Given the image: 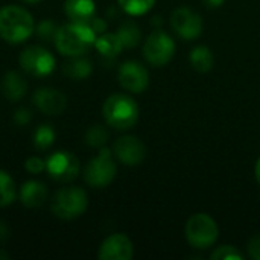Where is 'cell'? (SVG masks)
Wrapping results in <instances>:
<instances>
[{
  "label": "cell",
  "instance_id": "cell-9",
  "mask_svg": "<svg viewBox=\"0 0 260 260\" xmlns=\"http://www.w3.org/2000/svg\"><path fill=\"white\" fill-rule=\"evenodd\" d=\"M46 171L52 180L69 183L78 177L81 166L79 160L73 154L67 151H58L50 154L49 158L46 160Z\"/></svg>",
  "mask_w": 260,
  "mask_h": 260
},
{
  "label": "cell",
  "instance_id": "cell-21",
  "mask_svg": "<svg viewBox=\"0 0 260 260\" xmlns=\"http://www.w3.org/2000/svg\"><path fill=\"white\" fill-rule=\"evenodd\" d=\"M17 190L14 180L5 171H0V207H6L15 201Z\"/></svg>",
  "mask_w": 260,
  "mask_h": 260
},
{
  "label": "cell",
  "instance_id": "cell-1",
  "mask_svg": "<svg viewBox=\"0 0 260 260\" xmlns=\"http://www.w3.org/2000/svg\"><path fill=\"white\" fill-rule=\"evenodd\" d=\"M98 34L88 23H67L58 27L55 35V47L64 56H81L94 46Z\"/></svg>",
  "mask_w": 260,
  "mask_h": 260
},
{
  "label": "cell",
  "instance_id": "cell-27",
  "mask_svg": "<svg viewBox=\"0 0 260 260\" xmlns=\"http://www.w3.org/2000/svg\"><path fill=\"white\" fill-rule=\"evenodd\" d=\"M56 30H58V27L50 20H44L35 27V32L41 40H55Z\"/></svg>",
  "mask_w": 260,
  "mask_h": 260
},
{
  "label": "cell",
  "instance_id": "cell-30",
  "mask_svg": "<svg viewBox=\"0 0 260 260\" xmlns=\"http://www.w3.org/2000/svg\"><path fill=\"white\" fill-rule=\"evenodd\" d=\"M248 254L253 259L260 260V235H256L248 242Z\"/></svg>",
  "mask_w": 260,
  "mask_h": 260
},
{
  "label": "cell",
  "instance_id": "cell-11",
  "mask_svg": "<svg viewBox=\"0 0 260 260\" xmlns=\"http://www.w3.org/2000/svg\"><path fill=\"white\" fill-rule=\"evenodd\" d=\"M113 155L126 166H137L146 157V146L134 136H123L114 142Z\"/></svg>",
  "mask_w": 260,
  "mask_h": 260
},
{
  "label": "cell",
  "instance_id": "cell-18",
  "mask_svg": "<svg viewBox=\"0 0 260 260\" xmlns=\"http://www.w3.org/2000/svg\"><path fill=\"white\" fill-rule=\"evenodd\" d=\"M91 62L84 58L82 55L81 56H72L70 61H67L64 66H62V72L67 78L73 79V81H82V79H87L90 75H91Z\"/></svg>",
  "mask_w": 260,
  "mask_h": 260
},
{
  "label": "cell",
  "instance_id": "cell-28",
  "mask_svg": "<svg viewBox=\"0 0 260 260\" xmlns=\"http://www.w3.org/2000/svg\"><path fill=\"white\" fill-rule=\"evenodd\" d=\"M24 168L30 174H40L46 169V161L40 157H29L24 163Z\"/></svg>",
  "mask_w": 260,
  "mask_h": 260
},
{
  "label": "cell",
  "instance_id": "cell-10",
  "mask_svg": "<svg viewBox=\"0 0 260 260\" xmlns=\"http://www.w3.org/2000/svg\"><path fill=\"white\" fill-rule=\"evenodd\" d=\"M171 26L183 40H195L203 32V18L190 8H177L171 14Z\"/></svg>",
  "mask_w": 260,
  "mask_h": 260
},
{
  "label": "cell",
  "instance_id": "cell-13",
  "mask_svg": "<svg viewBox=\"0 0 260 260\" xmlns=\"http://www.w3.org/2000/svg\"><path fill=\"white\" fill-rule=\"evenodd\" d=\"M134 254L133 242L126 235L116 233L108 236L98 253V257L101 260H129Z\"/></svg>",
  "mask_w": 260,
  "mask_h": 260
},
{
  "label": "cell",
  "instance_id": "cell-14",
  "mask_svg": "<svg viewBox=\"0 0 260 260\" xmlns=\"http://www.w3.org/2000/svg\"><path fill=\"white\" fill-rule=\"evenodd\" d=\"M34 104L41 113L47 116H58L64 113L67 107V99L62 91L43 87L34 93Z\"/></svg>",
  "mask_w": 260,
  "mask_h": 260
},
{
  "label": "cell",
  "instance_id": "cell-2",
  "mask_svg": "<svg viewBox=\"0 0 260 260\" xmlns=\"http://www.w3.org/2000/svg\"><path fill=\"white\" fill-rule=\"evenodd\" d=\"M35 32L32 15L20 6L0 8V38L9 44H20Z\"/></svg>",
  "mask_w": 260,
  "mask_h": 260
},
{
  "label": "cell",
  "instance_id": "cell-15",
  "mask_svg": "<svg viewBox=\"0 0 260 260\" xmlns=\"http://www.w3.org/2000/svg\"><path fill=\"white\" fill-rule=\"evenodd\" d=\"M64 12L73 23H90L96 15L94 0H66Z\"/></svg>",
  "mask_w": 260,
  "mask_h": 260
},
{
  "label": "cell",
  "instance_id": "cell-32",
  "mask_svg": "<svg viewBox=\"0 0 260 260\" xmlns=\"http://www.w3.org/2000/svg\"><path fill=\"white\" fill-rule=\"evenodd\" d=\"M8 236H9V229L6 227V224H5V222H2V221H0V241L8 239Z\"/></svg>",
  "mask_w": 260,
  "mask_h": 260
},
{
  "label": "cell",
  "instance_id": "cell-5",
  "mask_svg": "<svg viewBox=\"0 0 260 260\" xmlns=\"http://www.w3.org/2000/svg\"><path fill=\"white\" fill-rule=\"evenodd\" d=\"M184 233H186L187 242L193 248L206 250V248H210L216 242L219 230L212 216L206 213H197L189 218Z\"/></svg>",
  "mask_w": 260,
  "mask_h": 260
},
{
  "label": "cell",
  "instance_id": "cell-26",
  "mask_svg": "<svg viewBox=\"0 0 260 260\" xmlns=\"http://www.w3.org/2000/svg\"><path fill=\"white\" fill-rule=\"evenodd\" d=\"M210 257L213 260H242L244 254L239 253V250L232 245H222V247L216 248Z\"/></svg>",
  "mask_w": 260,
  "mask_h": 260
},
{
  "label": "cell",
  "instance_id": "cell-36",
  "mask_svg": "<svg viewBox=\"0 0 260 260\" xmlns=\"http://www.w3.org/2000/svg\"><path fill=\"white\" fill-rule=\"evenodd\" d=\"M24 3H29V5H34V3H38V2H41V0H23Z\"/></svg>",
  "mask_w": 260,
  "mask_h": 260
},
{
  "label": "cell",
  "instance_id": "cell-8",
  "mask_svg": "<svg viewBox=\"0 0 260 260\" xmlns=\"http://www.w3.org/2000/svg\"><path fill=\"white\" fill-rule=\"evenodd\" d=\"M174 53H175V43L172 37L163 30L152 32L143 44L145 59L155 67L166 66L172 59Z\"/></svg>",
  "mask_w": 260,
  "mask_h": 260
},
{
  "label": "cell",
  "instance_id": "cell-12",
  "mask_svg": "<svg viewBox=\"0 0 260 260\" xmlns=\"http://www.w3.org/2000/svg\"><path fill=\"white\" fill-rule=\"evenodd\" d=\"M119 84L131 91V93H142L148 88L149 75L148 70L137 61H126L119 69Z\"/></svg>",
  "mask_w": 260,
  "mask_h": 260
},
{
  "label": "cell",
  "instance_id": "cell-16",
  "mask_svg": "<svg viewBox=\"0 0 260 260\" xmlns=\"http://www.w3.org/2000/svg\"><path fill=\"white\" fill-rule=\"evenodd\" d=\"M18 198L21 204L27 209H35L40 207L46 203L47 200V187L35 180L26 181L18 192Z\"/></svg>",
  "mask_w": 260,
  "mask_h": 260
},
{
  "label": "cell",
  "instance_id": "cell-34",
  "mask_svg": "<svg viewBox=\"0 0 260 260\" xmlns=\"http://www.w3.org/2000/svg\"><path fill=\"white\" fill-rule=\"evenodd\" d=\"M254 174H256V180H257V183H259V186H260V157H259V160H257V163H256Z\"/></svg>",
  "mask_w": 260,
  "mask_h": 260
},
{
  "label": "cell",
  "instance_id": "cell-35",
  "mask_svg": "<svg viewBox=\"0 0 260 260\" xmlns=\"http://www.w3.org/2000/svg\"><path fill=\"white\" fill-rule=\"evenodd\" d=\"M6 259H9V256H8L5 251H2V250H0V260H6Z\"/></svg>",
  "mask_w": 260,
  "mask_h": 260
},
{
  "label": "cell",
  "instance_id": "cell-19",
  "mask_svg": "<svg viewBox=\"0 0 260 260\" xmlns=\"http://www.w3.org/2000/svg\"><path fill=\"white\" fill-rule=\"evenodd\" d=\"M94 47L102 56L114 58L122 52L123 44L116 32V34H102L101 37H98L94 41Z\"/></svg>",
  "mask_w": 260,
  "mask_h": 260
},
{
  "label": "cell",
  "instance_id": "cell-20",
  "mask_svg": "<svg viewBox=\"0 0 260 260\" xmlns=\"http://www.w3.org/2000/svg\"><path fill=\"white\" fill-rule=\"evenodd\" d=\"M189 61H190V66L193 67V70H197L200 73H207L212 70L215 59H213V53L209 47L198 46L190 52Z\"/></svg>",
  "mask_w": 260,
  "mask_h": 260
},
{
  "label": "cell",
  "instance_id": "cell-7",
  "mask_svg": "<svg viewBox=\"0 0 260 260\" xmlns=\"http://www.w3.org/2000/svg\"><path fill=\"white\" fill-rule=\"evenodd\" d=\"M21 69L35 78H44L50 75L55 69V56L41 46H29L26 47L18 58Z\"/></svg>",
  "mask_w": 260,
  "mask_h": 260
},
{
  "label": "cell",
  "instance_id": "cell-29",
  "mask_svg": "<svg viewBox=\"0 0 260 260\" xmlns=\"http://www.w3.org/2000/svg\"><path fill=\"white\" fill-rule=\"evenodd\" d=\"M32 119V113L27 110V108H18L15 113H14V122L20 126H24L30 122Z\"/></svg>",
  "mask_w": 260,
  "mask_h": 260
},
{
  "label": "cell",
  "instance_id": "cell-24",
  "mask_svg": "<svg viewBox=\"0 0 260 260\" xmlns=\"http://www.w3.org/2000/svg\"><path fill=\"white\" fill-rule=\"evenodd\" d=\"M117 3L126 14L142 15L154 6L155 0H117Z\"/></svg>",
  "mask_w": 260,
  "mask_h": 260
},
{
  "label": "cell",
  "instance_id": "cell-3",
  "mask_svg": "<svg viewBox=\"0 0 260 260\" xmlns=\"http://www.w3.org/2000/svg\"><path fill=\"white\" fill-rule=\"evenodd\" d=\"M105 122L116 129H129L139 120V107L126 94H111L102 108Z\"/></svg>",
  "mask_w": 260,
  "mask_h": 260
},
{
  "label": "cell",
  "instance_id": "cell-31",
  "mask_svg": "<svg viewBox=\"0 0 260 260\" xmlns=\"http://www.w3.org/2000/svg\"><path fill=\"white\" fill-rule=\"evenodd\" d=\"M88 24L93 27V30H94L96 34H104L105 29H107V23H105L104 20H101V18H96V17H94Z\"/></svg>",
  "mask_w": 260,
  "mask_h": 260
},
{
  "label": "cell",
  "instance_id": "cell-23",
  "mask_svg": "<svg viewBox=\"0 0 260 260\" xmlns=\"http://www.w3.org/2000/svg\"><path fill=\"white\" fill-rule=\"evenodd\" d=\"M117 35H119L123 47H134V46H137V43L140 40V30H139L137 24L133 21H125L119 27Z\"/></svg>",
  "mask_w": 260,
  "mask_h": 260
},
{
  "label": "cell",
  "instance_id": "cell-33",
  "mask_svg": "<svg viewBox=\"0 0 260 260\" xmlns=\"http://www.w3.org/2000/svg\"><path fill=\"white\" fill-rule=\"evenodd\" d=\"M225 0H203V3L207 6V8H219Z\"/></svg>",
  "mask_w": 260,
  "mask_h": 260
},
{
  "label": "cell",
  "instance_id": "cell-17",
  "mask_svg": "<svg viewBox=\"0 0 260 260\" xmlns=\"http://www.w3.org/2000/svg\"><path fill=\"white\" fill-rule=\"evenodd\" d=\"M2 93L6 99L9 101H20L27 90V82L24 81V78L14 70H9L3 75L2 78V84H0Z\"/></svg>",
  "mask_w": 260,
  "mask_h": 260
},
{
  "label": "cell",
  "instance_id": "cell-25",
  "mask_svg": "<svg viewBox=\"0 0 260 260\" xmlns=\"http://www.w3.org/2000/svg\"><path fill=\"white\" fill-rule=\"evenodd\" d=\"M108 140V131L102 125H93L85 133V142L91 148H102Z\"/></svg>",
  "mask_w": 260,
  "mask_h": 260
},
{
  "label": "cell",
  "instance_id": "cell-4",
  "mask_svg": "<svg viewBox=\"0 0 260 260\" xmlns=\"http://www.w3.org/2000/svg\"><path fill=\"white\" fill-rule=\"evenodd\" d=\"M88 207V197L81 187H66L55 193L50 210L59 219H75L85 213Z\"/></svg>",
  "mask_w": 260,
  "mask_h": 260
},
{
  "label": "cell",
  "instance_id": "cell-6",
  "mask_svg": "<svg viewBox=\"0 0 260 260\" xmlns=\"http://www.w3.org/2000/svg\"><path fill=\"white\" fill-rule=\"evenodd\" d=\"M117 168L113 158V151L102 148L99 154L87 163L84 169V180L90 187L102 189L114 180Z\"/></svg>",
  "mask_w": 260,
  "mask_h": 260
},
{
  "label": "cell",
  "instance_id": "cell-22",
  "mask_svg": "<svg viewBox=\"0 0 260 260\" xmlns=\"http://www.w3.org/2000/svg\"><path fill=\"white\" fill-rule=\"evenodd\" d=\"M55 142V131L50 125H40L34 133V146L38 151L49 149Z\"/></svg>",
  "mask_w": 260,
  "mask_h": 260
}]
</instances>
